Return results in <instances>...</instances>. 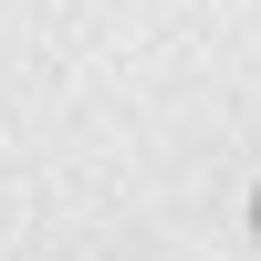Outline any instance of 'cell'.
<instances>
[{
	"mask_svg": "<svg viewBox=\"0 0 261 261\" xmlns=\"http://www.w3.org/2000/svg\"><path fill=\"white\" fill-rule=\"evenodd\" d=\"M251 230H261V199H251Z\"/></svg>",
	"mask_w": 261,
	"mask_h": 261,
	"instance_id": "obj_1",
	"label": "cell"
}]
</instances>
